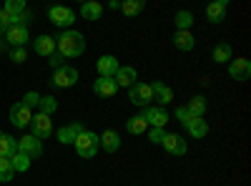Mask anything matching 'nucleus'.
Returning a JSON list of instances; mask_svg holds the SVG:
<instances>
[{
  "label": "nucleus",
  "instance_id": "obj_1",
  "mask_svg": "<svg viewBox=\"0 0 251 186\" xmlns=\"http://www.w3.org/2000/svg\"><path fill=\"white\" fill-rule=\"evenodd\" d=\"M58 53L63 58H78L83 55V51H86V38H83V33L73 30V28H66L60 35H58Z\"/></svg>",
  "mask_w": 251,
  "mask_h": 186
},
{
  "label": "nucleus",
  "instance_id": "obj_2",
  "mask_svg": "<svg viewBox=\"0 0 251 186\" xmlns=\"http://www.w3.org/2000/svg\"><path fill=\"white\" fill-rule=\"evenodd\" d=\"M73 146H75V151H78L80 159H93V156L98 154V149H100V141H98V136H96L93 131L83 129V131L75 136Z\"/></svg>",
  "mask_w": 251,
  "mask_h": 186
},
{
  "label": "nucleus",
  "instance_id": "obj_3",
  "mask_svg": "<svg viewBox=\"0 0 251 186\" xmlns=\"http://www.w3.org/2000/svg\"><path fill=\"white\" fill-rule=\"evenodd\" d=\"M78 78H80V73L73 66H60L50 76V86H55V88H73L78 83Z\"/></svg>",
  "mask_w": 251,
  "mask_h": 186
},
{
  "label": "nucleus",
  "instance_id": "obj_4",
  "mask_svg": "<svg viewBox=\"0 0 251 186\" xmlns=\"http://www.w3.org/2000/svg\"><path fill=\"white\" fill-rule=\"evenodd\" d=\"M128 101L133 103V106H151V101H153L151 83H141V80H136V83L128 88Z\"/></svg>",
  "mask_w": 251,
  "mask_h": 186
},
{
  "label": "nucleus",
  "instance_id": "obj_5",
  "mask_svg": "<svg viewBox=\"0 0 251 186\" xmlns=\"http://www.w3.org/2000/svg\"><path fill=\"white\" fill-rule=\"evenodd\" d=\"M48 20L58 28H71L75 23V13L68 8V5H53L48 10Z\"/></svg>",
  "mask_w": 251,
  "mask_h": 186
},
{
  "label": "nucleus",
  "instance_id": "obj_6",
  "mask_svg": "<svg viewBox=\"0 0 251 186\" xmlns=\"http://www.w3.org/2000/svg\"><path fill=\"white\" fill-rule=\"evenodd\" d=\"M33 108H28L25 103H20V101H15L13 106H10V123L15 129H25V126H30V121H33Z\"/></svg>",
  "mask_w": 251,
  "mask_h": 186
},
{
  "label": "nucleus",
  "instance_id": "obj_7",
  "mask_svg": "<svg viewBox=\"0 0 251 186\" xmlns=\"http://www.w3.org/2000/svg\"><path fill=\"white\" fill-rule=\"evenodd\" d=\"M30 129H33V136H38L40 141L53 136V121L48 113H33V121H30Z\"/></svg>",
  "mask_w": 251,
  "mask_h": 186
},
{
  "label": "nucleus",
  "instance_id": "obj_8",
  "mask_svg": "<svg viewBox=\"0 0 251 186\" xmlns=\"http://www.w3.org/2000/svg\"><path fill=\"white\" fill-rule=\"evenodd\" d=\"M143 118H146V123L149 126H166L169 123V118H171V113L166 111L163 106H143V113H141Z\"/></svg>",
  "mask_w": 251,
  "mask_h": 186
},
{
  "label": "nucleus",
  "instance_id": "obj_9",
  "mask_svg": "<svg viewBox=\"0 0 251 186\" xmlns=\"http://www.w3.org/2000/svg\"><path fill=\"white\" fill-rule=\"evenodd\" d=\"M18 151L28 154L30 159H38L40 154H43V141H40L38 136H33V133H25V136L18 138Z\"/></svg>",
  "mask_w": 251,
  "mask_h": 186
},
{
  "label": "nucleus",
  "instance_id": "obj_10",
  "mask_svg": "<svg viewBox=\"0 0 251 186\" xmlns=\"http://www.w3.org/2000/svg\"><path fill=\"white\" fill-rule=\"evenodd\" d=\"M161 146L166 149V154H174V156H183L186 154V138L178 136V133H166L163 141H161Z\"/></svg>",
  "mask_w": 251,
  "mask_h": 186
},
{
  "label": "nucleus",
  "instance_id": "obj_11",
  "mask_svg": "<svg viewBox=\"0 0 251 186\" xmlns=\"http://www.w3.org/2000/svg\"><path fill=\"white\" fill-rule=\"evenodd\" d=\"M28 38H30V33H28V26H10V28L5 30V40L10 43V48L25 46V43H28Z\"/></svg>",
  "mask_w": 251,
  "mask_h": 186
},
{
  "label": "nucleus",
  "instance_id": "obj_12",
  "mask_svg": "<svg viewBox=\"0 0 251 186\" xmlns=\"http://www.w3.org/2000/svg\"><path fill=\"white\" fill-rule=\"evenodd\" d=\"M136 78H138V73H136L133 66H118V71H116V76H113V80L118 83V88H131V86L136 83Z\"/></svg>",
  "mask_w": 251,
  "mask_h": 186
},
{
  "label": "nucleus",
  "instance_id": "obj_13",
  "mask_svg": "<svg viewBox=\"0 0 251 186\" xmlns=\"http://www.w3.org/2000/svg\"><path fill=\"white\" fill-rule=\"evenodd\" d=\"M93 91H96V96H100V98H111V96H116L118 83H116L113 78L98 76V78H96V83H93Z\"/></svg>",
  "mask_w": 251,
  "mask_h": 186
},
{
  "label": "nucleus",
  "instance_id": "obj_14",
  "mask_svg": "<svg viewBox=\"0 0 251 186\" xmlns=\"http://www.w3.org/2000/svg\"><path fill=\"white\" fill-rule=\"evenodd\" d=\"M228 76L234 80H246L251 76V63L246 58H231V66H228Z\"/></svg>",
  "mask_w": 251,
  "mask_h": 186
},
{
  "label": "nucleus",
  "instance_id": "obj_15",
  "mask_svg": "<svg viewBox=\"0 0 251 186\" xmlns=\"http://www.w3.org/2000/svg\"><path fill=\"white\" fill-rule=\"evenodd\" d=\"M83 129H86V126H83V123H68V126H60L58 131H55V138L60 141V143H73L75 141V136L83 131Z\"/></svg>",
  "mask_w": 251,
  "mask_h": 186
},
{
  "label": "nucleus",
  "instance_id": "obj_16",
  "mask_svg": "<svg viewBox=\"0 0 251 186\" xmlns=\"http://www.w3.org/2000/svg\"><path fill=\"white\" fill-rule=\"evenodd\" d=\"M98 141H100V149H106L108 154H116L121 149V136L113 129H106V131L98 136Z\"/></svg>",
  "mask_w": 251,
  "mask_h": 186
},
{
  "label": "nucleus",
  "instance_id": "obj_17",
  "mask_svg": "<svg viewBox=\"0 0 251 186\" xmlns=\"http://www.w3.org/2000/svg\"><path fill=\"white\" fill-rule=\"evenodd\" d=\"M151 91H153V98H156L158 106H166V103H171V101H174V88H171V86H166V83H161V80L151 83Z\"/></svg>",
  "mask_w": 251,
  "mask_h": 186
},
{
  "label": "nucleus",
  "instance_id": "obj_18",
  "mask_svg": "<svg viewBox=\"0 0 251 186\" xmlns=\"http://www.w3.org/2000/svg\"><path fill=\"white\" fill-rule=\"evenodd\" d=\"M171 40L178 51H194V46H196V38H194L191 30H176Z\"/></svg>",
  "mask_w": 251,
  "mask_h": 186
},
{
  "label": "nucleus",
  "instance_id": "obj_19",
  "mask_svg": "<svg viewBox=\"0 0 251 186\" xmlns=\"http://www.w3.org/2000/svg\"><path fill=\"white\" fill-rule=\"evenodd\" d=\"M118 60H116V55H100L98 58V73L100 76H106V78H113L116 76V71H118Z\"/></svg>",
  "mask_w": 251,
  "mask_h": 186
},
{
  "label": "nucleus",
  "instance_id": "obj_20",
  "mask_svg": "<svg viewBox=\"0 0 251 186\" xmlns=\"http://www.w3.org/2000/svg\"><path fill=\"white\" fill-rule=\"evenodd\" d=\"M186 131L191 133L194 138H203V136L208 133V123L203 121V116H194L191 121L186 123Z\"/></svg>",
  "mask_w": 251,
  "mask_h": 186
},
{
  "label": "nucleus",
  "instance_id": "obj_21",
  "mask_svg": "<svg viewBox=\"0 0 251 186\" xmlns=\"http://www.w3.org/2000/svg\"><path fill=\"white\" fill-rule=\"evenodd\" d=\"M126 131H128L131 136H146V131H149V123H146V118L138 113L133 118L126 121Z\"/></svg>",
  "mask_w": 251,
  "mask_h": 186
},
{
  "label": "nucleus",
  "instance_id": "obj_22",
  "mask_svg": "<svg viewBox=\"0 0 251 186\" xmlns=\"http://www.w3.org/2000/svg\"><path fill=\"white\" fill-rule=\"evenodd\" d=\"M35 53L38 55H53L55 53V38H50V35H38L35 38Z\"/></svg>",
  "mask_w": 251,
  "mask_h": 186
},
{
  "label": "nucleus",
  "instance_id": "obj_23",
  "mask_svg": "<svg viewBox=\"0 0 251 186\" xmlns=\"http://www.w3.org/2000/svg\"><path fill=\"white\" fill-rule=\"evenodd\" d=\"M103 15V5L98 3V0H86L80 8V18H86V20H98Z\"/></svg>",
  "mask_w": 251,
  "mask_h": 186
},
{
  "label": "nucleus",
  "instance_id": "obj_24",
  "mask_svg": "<svg viewBox=\"0 0 251 186\" xmlns=\"http://www.w3.org/2000/svg\"><path fill=\"white\" fill-rule=\"evenodd\" d=\"M146 8V0H121V13L126 18H136Z\"/></svg>",
  "mask_w": 251,
  "mask_h": 186
},
{
  "label": "nucleus",
  "instance_id": "obj_25",
  "mask_svg": "<svg viewBox=\"0 0 251 186\" xmlns=\"http://www.w3.org/2000/svg\"><path fill=\"white\" fill-rule=\"evenodd\" d=\"M224 18H226V8L224 5H219L216 3V0H214V3H208V8H206V20H208V23H224Z\"/></svg>",
  "mask_w": 251,
  "mask_h": 186
},
{
  "label": "nucleus",
  "instance_id": "obj_26",
  "mask_svg": "<svg viewBox=\"0 0 251 186\" xmlns=\"http://www.w3.org/2000/svg\"><path fill=\"white\" fill-rule=\"evenodd\" d=\"M174 23H176V30H191L194 26V13L191 10H178L174 15Z\"/></svg>",
  "mask_w": 251,
  "mask_h": 186
},
{
  "label": "nucleus",
  "instance_id": "obj_27",
  "mask_svg": "<svg viewBox=\"0 0 251 186\" xmlns=\"http://www.w3.org/2000/svg\"><path fill=\"white\" fill-rule=\"evenodd\" d=\"M18 151V141L10 133H0V156H13Z\"/></svg>",
  "mask_w": 251,
  "mask_h": 186
},
{
  "label": "nucleus",
  "instance_id": "obj_28",
  "mask_svg": "<svg viewBox=\"0 0 251 186\" xmlns=\"http://www.w3.org/2000/svg\"><path fill=\"white\" fill-rule=\"evenodd\" d=\"M15 174H18V171L13 169L10 156H0V181L8 184V181H13V176H15Z\"/></svg>",
  "mask_w": 251,
  "mask_h": 186
},
{
  "label": "nucleus",
  "instance_id": "obj_29",
  "mask_svg": "<svg viewBox=\"0 0 251 186\" xmlns=\"http://www.w3.org/2000/svg\"><path fill=\"white\" fill-rule=\"evenodd\" d=\"M231 46L228 43H219L216 48H214V53H211V58H214V63H226V60H231Z\"/></svg>",
  "mask_w": 251,
  "mask_h": 186
},
{
  "label": "nucleus",
  "instance_id": "obj_30",
  "mask_svg": "<svg viewBox=\"0 0 251 186\" xmlns=\"http://www.w3.org/2000/svg\"><path fill=\"white\" fill-rule=\"evenodd\" d=\"M10 163H13L15 171H28V169H30V156L23 154V151H15V154L10 156Z\"/></svg>",
  "mask_w": 251,
  "mask_h": 186
},
{
  "label": "nucleus",
  "instance_id": "obj_31",
  "mask_svg": "<svg viewBox=\"0 0 251 186\" xmlns=\"http://www.w3.org/2000/svg\"><path fill=\"white\" fill-rule=\"evenodd\" d=\"M186 108L191 111L194 116H203V113H206V98H203L201 93H196V96H194L191 101L186 103Z\"/></svg>",
  "mask_w": 251,
  "mask_h": 186
},
{
  "label": "nucleus",
  "instance_id": "obj_32",
  "mask_svg": "<svg viewBox=\"0 0 251 186\" xmlns=\"http://www.w3.org/2000/svg\"><path fill=\"white\" fill-rule=\"evenodd\" d=\"M58 108V101H55V96H40V101H38V111L40 113H53Z\"/></svg>",
  "mask_w": 251,
  "mask_h": 186
},
{
  "label": "nucleus",
  "instance_id": "obj_33",
  "mask_svg": "<svg viewBox=\"0 0 251 186\" xmlns=\"http://www.w3.org/2000/svg\"><path fill=\"white\" fill-rule=\"evenodd\" d=\"M25 3L28 0H3V10H8L10 15H18L25 10Z\"/></svg>",
  "mask_w": 251,
  "mask_h": 186
},
{
  "label": "nucleus",
  "instance_id": "obj_34",
  "mask_svg": "<svg viewBox=\"0 0 251 186\" xmlns=\"http://www.w3.org/2000/svg\"><path fill=\"white\" fill-rule=\"evenodd\" d=\"M8 58L13 60V63H25V60H28V51H25L23 46H18V48H10Z\"/></svg>",
  "mask_w": 251,
  "mask_h": 186
},
{
  "label": "nucleus",
  "instance_id": "obj_35",
  "mask_svg": "<svg viewBox=\"0 0 251 186\" xmlns=\"http://www.w3.org/2000/svg\"><path fill=\"white\" fill-rule=\"evenodd\" d=\"M146 136H149V141H151V143H161V141H163V136H166V131H163L161 126H149Z\"/></svg>",
  "mask_w": 251,
  "mask_h": 186
},
{
  "label": "nucleus",
  "instance_id": "obj_36",
  "mask_svg": "<svg viewBox=\"0 0 251 186\" xmlns=\"http://www.w3.org/2000/svg\"><path fill=\"white\" fill-rule=\"evenodd\" d=\"M13 26V15L8 13V10H3L0 8V35H5V30Z\"/></svg>",
  "mask_w": 251,
  "mask_h": 186
},
{
  "label": "nucleus",
  "instance_id": "obj_37",
  "mask_svg": "<svg viewBox=\"0 0 251 186\" xmlns=\"http://www.w3.org/2000/svg\"><path fill=\"white\" fill-rule=\"evenodd\" d=\"M38 101H40V96H38L35 91H30V93L23 96V101H20V103H25L28 108H35V106H38Z\"/></svg>",
  "mask_w": 251,
  "mask_h": 186
},
{
  "label": "nucleus",
  "instance_id": "obj_38",
  "mask_svg": "<svg viewBox=\"0 0 251 186\" xmlns=\"http://www.w3.org/2000/svg\"><path fill=\"white\" fill-rule=\"evenodd\" d=\"M176 118H178V121L183 123V126H186V123H188V121H191V118H194V113H191V111H188L186 106H181V108H176Z\"/></svg>",
  "mask_w": 251,
  "mask_h": 186
},
{
  "label": "nucleus",
  "instance_id": "obj_39",
  "mask_svg": "<svg viewBox=\"0 0 251 186\" xmlns=\"http://www.w3.org/2000/svg\"><path fill=\"white\" fill-rule=\"evenodd\" d=\"M48 63L53 66V71H55V68H60V66H63V55H60V53H53V55H48Z\"/></svg>",
  "mask_w": 251,
  "mask_h": 186
},
{
  "label": "nucleus",
  "instance_id": "obj_40",
  "mask_svg": "<svg viewBox=\"0 0 251 186\" xmlns=\"http://www.w3.org/2000/svg\"><path fill=\"white\" fill-rule=\"evenodd\" d=\"M108 8H113V10H121V0H108Z\"/></svg>",
  "mask_w": 251,
  "mask_h": 186
},
{
  "label": "nucleus",
  "instance_id": "obj_41",
  "mask_svg": "<svg viewBox=\"0 0 251 186\" xmlns=\"http://www.w3.org/2000/svg\"><path fill=\"white\" fill-rule=\"evenodd\" d=\"M219 5H224V8H228V3H231V0H216Z\"/></svg>",
  "mask_w": 251,
  "mask_h": 186
},
{
  "label": "nucleus",
  "instance_id": "obj_42",
  "mask_svg": "<svg viewBox=\"0 0 251 186\" xmlns=\"http://www.w3.org/2000/svg\"><path fill=\"white\" fill-rule=\"evenodd\" d=\"M78 3H86V0H78Z\"/></svg>",
  "mask_w": 251,
  "mask_h": 186
}]
</instances>
